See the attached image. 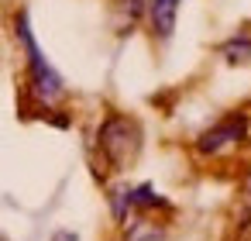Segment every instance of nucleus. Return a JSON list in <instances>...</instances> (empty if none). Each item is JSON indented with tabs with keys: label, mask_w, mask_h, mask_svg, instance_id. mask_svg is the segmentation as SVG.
Segmentation results:
<instances>
[{
	"label": "nucleus",
	"mask_w": 251,
	"mask_h": 241,
	"mask_svg": "<svg viewBox=\"0 0 251 241\" xmlns=\"http://www.w3.org/2000/svg\"><path fill=\"white\" fill-rule=\"evenodd\" d=\"M97 145L107 159V165H114L117 172H124L134 159H138V148H141V128L134 117L127 114H107L100 131H97Z\"/></svg>",
	"instance_id": "obj_1"
},
{
	"label": "nucleus",
	"mask_w": 251,
	"mask_h": 241,
	"mask_svg": "<svg viewBox=\"0 0 251 241\" xmlns=\"http://www.w3.org/2000/svg\"><path fill=\"white\" fill-rule=\"evenodd\" d=\"M155 238H162V231L151 220H134L127 231V241H155Z\"/></svg>",
	"instance_id": "obj_6"
},
{
	"label": "nucleus",
	"mask_w": 251,
	"mask_h": 241,
	"mask_svg": "<svg viewBox=\"0 0 251 241\" xmlns=\"http://www.w3.org/2000/svg\"><path fill=\"white\" fill-rule=\"evenodd\" d=\"M220 55L227 59V62H251V35L248 31H241V35H234L230 42H224L220 45Z\"/></svg>",
	"instance_id": "obj_5"
},
{
	"label": "nucleus",
	"mask_w": 251,
	"mask_h": 241,
	"mask_svg": "<svg viewBox=\"0 0 251 241\" xmlns=\"http://www.w3.org/2000/svg\"><path fill=\"white\" fill-rule=\"evenodd\" d=\"M0 241H7V238H4V234H0Z\"/></svg>",
	"instance_id": "obj_8"
},
{
	"label": "nucleus",
	"mask_w": 251,
	"mask_h": 241,
	"mask_svg": "<svg viewBox=\"0 0 251 241\" xmlns=\"http://www.w3.org/2000/svg\"><path fill=\"white\" fill-rule=\"evenodd\" d=\"M251 134V121L244 110H234L227 114L224 121H217L213 128H206L200 138H196V152L200 155H224L227 148H237L241 141H248Z\"/></svg>",
	"instance_id": "obj_3"
},
{
	"label": "nucleus",
	"mask_w": 251,
	"mask_h": 241,
	"mask_svg": "<svg viewBox=\"0 0 251 241\" xmlns=\"http://www.w3.org/2000/svg\"><path fill=\"white\" fill-rule=\"evenodd\" d=\"M176 11H179V0H151L148 18H151V31L158 38H169L176 28Z\"/></svg>",
	"instance_id": "obj_4"
},
{
	"label": "nucleus",
	"mask_w": 251,
	"mask_h": 241,
	"mask_svg": "<svg viewBox=\"0 0 251 241\" xmlns=\"http://www.w3.org/2000/svg\"><path fill=\"white\" fill-rule=\"evenodd\" d=\"M18 38H21L25 55H28V93L49 110V107L62 97V80H59V73L45 62V55H42V49H38V42H35L31 28H28V14H18Z\"/></svg>",
	"instance_id": "obj_2"
},
{
	"label": "nucleus",
	"mask_w": 251,
	"mask_h": 241,
	"mask_svg": "<svg viewBox=\"0 0 251 241\" xmlns=\"http://www.w3.org/2000/svg\"><path fill=\"white\" fill-rule=\"evenodd\" d=\"M52 241H79V238H76L73 231H55V234H52Z\"/></svg>",
	"instance_id": "obj_7"
}]
</instances>
